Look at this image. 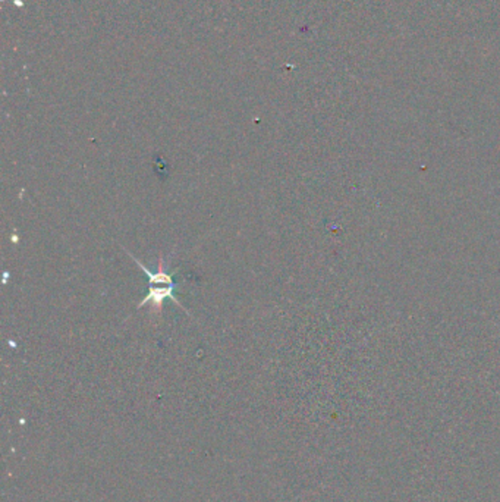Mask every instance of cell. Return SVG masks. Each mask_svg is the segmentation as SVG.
<instances>
[{
  "label": "cell",
  "mask_w": 500,
  "mask_h": 502,
  "mask_svg": "<svg viewBox=\"0 0 500 502\" xmlns=\"http://www.w3.org/2000/svg\"><path fill=\"white\" fill-rule=\"evenodd\" d=\"M170 300L172 303H175L177 306H179L185 313H188V310L184 309V306L178 301L177 299V295H175V285H165V287H156V285H151L150 287V291L147 294V297L144 300L140 301L138 304V309L144 307L145 304H151V316H159L162 313V306L165 303V300ZM189 314V313H188Z\"/></svg>",
  "instance_id": "obj_1"
},
{
  "label": "cell",
  "mask_w": 500,
  "mask_h": 502,
  "mask_svg": "<svg viewBox=\"0 0 500 502\" xmlns=\"http://www.w3.org/2000/svg\"><path fill=\"white\" fill-rule=\"evenodd\" d=\"M126 254H128L129 257H132L133 262L137 263V266L145 272V275H147L148 279H150V287H151V285H175V282H173V276L166 272L163 256L159 257V268H157V272H151L150 269H147V268L140 262V260H138L136 256L131 254L128 250H126Z\"/></svg>",
  "instance_id": "obj_2"
}]
</instances>
